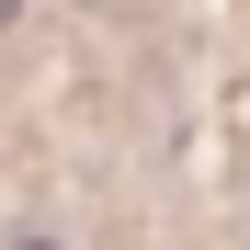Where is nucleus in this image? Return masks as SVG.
Here are the masks:
<instances>
[{
    "mask_svg": "<svg viewBox=\"0 0 250 250\" xmlns=\"http://www.w3.org/2000/svg\"><path fill=\"white\" fill-rule=\"evenodd\" d=\"M12 12H23V0H0V34H12Z\"/></svg>",
    "mask_w": 250,
    "mask_h": 250,
    "instance_id": "nucleus-1",
    "label": "nucleus"
},
{
    "mask_svg": "<svg viewBox=\"0 0 250 250\" xmlns=\"http://www.w3.org/2000/svg\"><path fill=\"white\" fill-rule=\"evenodd\" d=\"M12 250H57V239H12Z\"/></svg>",
    "mask_w": 250,
    "mask_h": 250,
    "instance_id": "nucleus-2",
    "label": "nucleus"
}]
</instances>
